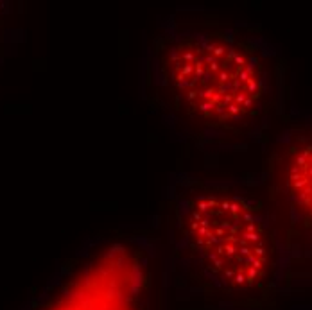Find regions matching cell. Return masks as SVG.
I'll return each instance as SVG.
<instances>
[{"instance_id":"cell-2","label":"cell","mask_w":312,"mask_h":310,"mask_svg":"<svg viewBox=\"0 0 312 310\" xmlns=\"http://www.w3.org/2000/svg\"><path fill=\"white\" fill-rule=\"evenodd\" d=\"M158 219L174 289L217 308L258 307L289 276L258 176L174 171Z\"/></svg>"},{"instance_id":"cell-5","label":"cell","mask_w":312,"mask_h":310,"mask_svg":"<svg viewBox=\"0 0 312 310\" xmlns=\"http://www.w3.org/2000/svg\"><path fill=\"white\" fill-rule=\"evenodd\" d=\"M11 16H13V7L9 2H0V59L5 52H9L14 47V41L18 36V31L11 27Z\"/></svg>"},{"instance_id":"cell-1","label":"cell","mask_w":312,"mask_h":310,"mask_svg":"<svg viewBox=\"0 0 312 310\" xmlns=\"http://www.w3.org/2000/svg\"><path fill=\"white\" fill-rule=\"evenodd\" d=\"M138 97L181 147L206 158L266 147L287 109V74L258 27L203 11L160 16L142 39Z\"/></svg>"},{"instance_id":"cell-3","label":"cell","mask_w":312,"mask_h":310,"mask_svg":"<svg viewBox=\"0 0 312 310\" xmlns=\"http://www.w3.org/2000/svg\"><path fill=\"white\" fill-rule=\"evenodd\" d=\"M172 290L158 219L92 237L18 310H171Z\"/></svg>"},{"instance_id":"cell-4","label":"cell","mask_w":312,"mask_h":310,"mask_svg":"<svg viewBox=\"0 0 312 310\" xmlns=\"http://www.w3.org/2000/svg\"><path fill=\"white\" fill-rule=\"evenodd\" d=\"M258 179L289 274L312 278V113L289 111L264 147Z\"/></svg>"}]
</instances>
